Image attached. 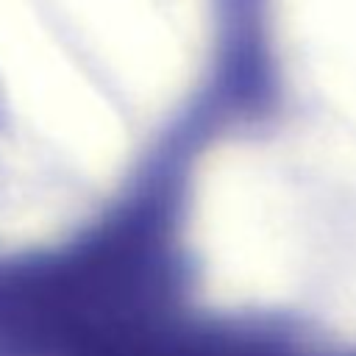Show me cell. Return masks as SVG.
Listing matches in <instances>:
<instances>
[{"label":"cell","instance_id":"cell-1","mask_svg":"<svg viewBox=\"0 0 356 356\" xmlns=\"http://www.w3.org/2000/svg\"><path fill=\"white\" fill-rule=\"evenodd\" d=\"M209 0H0V259L67 242L192 97Z\"/></svg>","mask_w":356,"mask_h":356}]
</instances>
